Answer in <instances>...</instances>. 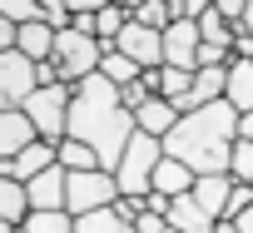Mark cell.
Segmentation results:
<instances>
[{"mask_svg": "<svg viewBox=\"0 0 253 233\" xmlns=\"http://www.w3.org/2000/svg\"><path fill=\"white\" fill-rule=\"evenodd\" d=\"M134 114L119 104V89L104 79V75H89L84 84H75V99H70V134L65 139H80L99 154V169L114 174L124 149L134 139Z\"/></svg>", "mask_w": 253, "mask_h": 233, "instance_id": "6da1fadb", "label": "cell"}, {"mask_svg": "<svg viewBox=\"0 0 253 233\" xmlns=\"http://www.w3.org/2000/svg\"><path fill=\"white\" fill-rule=\"evenodd\" d=\"M233 144H238V109L228 99H218V104L184 114L164 139V154L179 159L194 179H209V174H228Z\"/></svg>", "mask_w": 253, "mask_h": 233, "instance_id": "7a4b0ae2", "label": "cell"}, {"mask_svg": "<svg viewBox=\"0 0 253 233\" xmlns=\"http://www.w3.org/2000/svg\"><path fill=\"white\" fill-rule=\"evenodd\" d=\"M99 60H104V45L94 40V35H80V30H60L55 35V55H50V65H55V79L60 84H84L89 75H99Z\"/></svg>", "mask_w": 253, "mask_h": 233, "instance_id": "3957f363", "label": "cell"}, {"mask_svg": "<svg viewBox=\"0 0 253 233\" xmlns=\"http://www.w3.org/2000/svg\"><path fill=\"white\" fill-rule=\"evenodd\" d=\"M70 99H75V89L70 84H40L30 99H25V119H30V129H35V139H45V144H60L65 134H70Z\"/></svg>", "mask_w": 253, "mask_h": 233, "instance_id": "277c9868", "label": "cell"}, {"mask_svg": "<svg viewBox=\"0 0 253 233\" xmlns=\"http://www.w3.org/2000/svg\"><path fill=\"white\" fill-rule=\"evenodd\" d=\"M159 159H164V139L134 134V139H129V149H124V159H119V169H114L119 194H124V198H144V194H149V184H154Z\"/></svg>", "mask_w": 253, "mask_h": 233, "instance_id": "5b68a950", "label": "cell"}, {"mask_svg": "<svg viewBox=\"0 0 253 233\" xmlns=\"http://www.w3.org/2000/svg\"><path fill=\"white\" fill-rule=\"evenodd\" d=\"M114 198H119V184L104 169H89V174H70L65 179V213L70 218H89L99 208H114Z\"/></svg>", "mask_w": 253, "mask_h": 233, "instance_id": "8992f818", "label": "cell"}, {"mask_svg": "<svg viewBox=\"0 0 253 233\" xmlns=\"http://www.w3.org/2000/svg\"><path fill=\"white\" fill-rule=\"evenodd\" d=\"M35 89H40V75H35V65H30L20 50L0 55V114L25 109V99H30Z\"/></svg>", "mask_w": 253, "mask_h": 233, "instance_id": "52a82bcc", "label": "cell"}, {"mask_svg": "<svg viewBox=\"0 0 253 233\" xmlns=\"http://www.w3.org/2000/svg\"><path fill=\"white\" fill-rule=\"evenodd\" d=\"M114 50H119L124 60H134L139 70H159V65H164V35L149 30V25H139V20L124 25V35L114 40Z\"/></svg>", "mask_w": 253, "mask_h": 233, "instance_id": "ba28073f", "label": "cell"}, {"mask_svg": "<svg viewBox=\"0 0 253 233\" xmlns=\"http://www.w3.org/2000/svg\"><path fill=\"white\" fill-rule=\"evenodd\" d=\"M199 45H204L199 25H194V20H174V25L164 30V65H174V70H199Z\"/></svg>", "mask_w": 253, "mask_h": 233, "instance_id": "9c48e42d", "label": "cell"}, {"mask_svg": "<svg viewBox=\"0 0 253 233\" xmlns=\"http://www.w3.org/2000/svg\"><path fill=\"white\" fill-rule=\"evenodd\" d=\"M55 149H60V144L35 139V144H30V149H20L15 159H0V179H20V184L40 179L45 169H55V164H60V159H55Z\"/></svg>", "mask_w": 253, "mask_h": 233, "instance_id": "30bf717a", "label": "cell"}, {"mask_svg": "<svg viewBox=\"0 0 253 233\" xmlns=\"http://www.w3.org/2000/svg\"><path fill=\"white\" fill-rule=\"evenodd\" d=\"M65 169L55 164V169H45L40 179H30L25 184V194H30V213H60L65 208Z\"/></svg>", "mask_w": 253, "mask_h": 233, "instance_id": "8fae6325", "label": "cell"}, {"mask_svg": "<svg viewBox=\"0 0 253 233\" xmlns=\"http://www.w3.org/2000/svg\"><path fill=\"white\" fill-rule=\"evenodd\" d=\"M174 124H179V109H174L169 99H159V94H154V99H144V104L134 109V129H139V134H149V139H169V129H174Z\"/></svg>", "mask_w": 253, "mask_h": 233, "instance_id": "7c38bea8", "label": "cell"}, {"mask_svg": "<svg viewBox=\"0 0 253 233\" xmlns=\"http://www.w3.org/2000/svg\"><path fill=\"white\" fill-rule=\"evenodd\" d=\"M228 194H233V179H228V174H209V179H194V203H199V208H204L213 223H223Z\"/></svg>", "mask_w": 253, "mask_h": 233, "instance_id": "4fadbf2b", "label": "cell"}, {"mask_svg": "<svg viewBox=\"0 0 253 233\" xmlns=\"http://www.w3.org/2000/svg\"><path fill=\"white\" fill-rule=\"evenodd\" d=\"M149 194H164V198H184V194H194V174L179 164V159H159V169H154V184H149Z\"/></svg>", "mask_w": 253, "mask_h": 233, "instance_id": "5bb4252c", "label": "cell"}, {"mask_svg": "<svg viewBox=\"0 0 253 233\" xmlns=\"http://www.w3.org/2000/svg\"><path fill=\"white\" fill-rule=\"evenodd\" d=\"M164 218H169V228H179V233H213V228H218V223L194 203V194L169 198V213H164Z\"/></svg>", "mask_w": 253, "mask_h": 233, "instance_id": "9a60e30c", "label": "cell"}, {"mask_svg": "<svg viewBox=\"0 0 253 233\" xmlns=\"http://www.w3.org/2000/svg\"><path fill=\"white\" fill-rule=\"evenodd\" d=\"M223 99H228L238 114H253V60H228V84H223Z\"/></svg>", "mask_w": 253, "mask_h": 233, "instance_id": "2e32d148", "label": "cell"}, {"mask_svg": "<svg viewBox=\"0 0 253 233\" xmlns=\"http://www.w3.org/2000/svg\"><path fill=\"white\" fill-rule=\"evenodd\" d=\"M35 144V129H30V119L20 109H10V114H0V159H15L20 149H30Z\"/></svg>", "mask_w": 253, "mask_h": 233, "instance_id": "e0dca14e", "label": "cell"}, {"mask_svg": "<svg viewBox=\"0 0 253 233\" xmlns=\"http://www.w3.org/2000/svg\"><path fill=\"white\" fill-rule=\"evenodd\" d=\"M15 50H20L30 65H45V60L55 55V30H50L45 20H35V25H20V35H15Z\"/></svg>", "mask_w": 253, "mask_h": 233, "instance_id": "ac0fdd59", "label": "cell"}, {"mask_svg": "<svg viewBox=\"0 0 253 233\" xmlns=\"http://www.w3.org/2000/svg\"><path fill=\"white\" fill-rule=\"evenodd\" d=\"M25 218H30V194H25V184H20V179H0V223L20 228Z\"/></svg>", "mask_w": 253, "mask_h": 233, "instance_id": "d6986e66", "label": "cell"}, {"mask_svg": "<svg viewBox=\"0 0 253 233\" xmlns=\"http://www.w3.org/2000/svg\"><path fill=\"white\" fill-rule=\"evenodd\" d=\"M55 159H60L65 174H89V169H99V154H94L89 144H80V139H60Z\"/></svg>", "mask_w": 253, "mask_h": 233, "instance_id": "ffe728a7", "label": "cell"}, {"mask_svg": "<svg viewBox=\"0 0 253 233\" xmlns=\"http://www.w3.org/2000/svg\"><path fill=\"white\" fill-rule=\"evenodd\" d=\"M199 35H204V45H213V50H228V55H233V40H238V30H233V25H228V20H223L213 5H209V15L199 20Z\"/></svg>", "mask_w": 253, "mask_h": 233, "instance_id": "44dd1931", "label": "cell"}, {"mask_svg": "<svg viewBox=\"0 0 253 233\" xmlns=\"http://www.w3.org/2000/svg\"><path fill=\"white\" fill-rule=\"evenodd\" d=\"M99 75H104V79H109L114 89H124V84H134V79H139L144 70H139L134 60H124L119 50H104V60H99Z\"/></svg>", "mask_w": 253, "mask_h": 233, "instance_id": "7402d4cb", "label": "cell"}, {"mask_svg": "<svg viewBox=\"0 0 253 233\" xmlns=\"http://www.w3.org/2000/svg\"><path fill=\"white\" fill-rule=\"evenodd\" d=\"M75 233H134V223H124L114 208H99L89 218H75Z\"/></svg>", "mask_w": 253, "mask_h": 233, "instance_id": "603a6c76", "label": "cell"}, {"mask_svg": "<svg viewBox=\"0 0 253 233\" xmlns=\"http://www.w3.org/2000/svg\"><path fill=\"white\" fill-rule=\"evenodd\" d=\"M189 89H194V70H174V65H164V70H159V99L179 104Z\"/></svg>", "mask_w": 253, "mask_h": 233, "instance_id": "cb8c5ba5", "label": "cell"}, {"mask_svg": "<svg viewBox=\"0 0 253 233\" xmlns=\"http://www.w3.org/2000/svg\"><path fill=\"white\" fill-rule=\"evenodd\" d=\"M129 10V20H139V25H149V30H169V0H139V5H124Z\"/></svg>", "mask_w": 253, "mask_h": 233, "instance_id": "d4e9b609", "label": "cell"}, {"mask_svg": "<svg viewBox=\"0 0 253 233\" xmlns=\"http://www.w3.org/2000/svg\"><path fill=\"white\" fill-rule=\"evenodd\" d=\"M0 15H5L15 30L35 25V20H45V0H0Z\"/></svg>", "mask_w": 253, "mask_h": 233, "instance_id": "484cf974", "label": "cell"}, {"mask_svg": "<svg viewBox=\"0 0 253 233\" xmlns=\"http://www.w3.org/2000/svg\"><path fill=\"white\" fill-rule=\"evenodd\" d=\"M20 233H75V218L60 208V213H30L20 223Z\"/></svg>", "mask_w": 253, "mask_h": 233, "instance_id": "4316f807", "label": "cell"}, {"mask_svg": "<svg viewBox=\"0 0 253 233\" xmlns=\"http://www.w3.org/2000/svg\"><path fill=\"white\" fill-rule=\"evenodd\" d=\"M228 179H233V184H253V144H248V139H238V144H233Z\"/></svg>", "mask_w": 253, "mask_h": 233, "instance_id": "83f0119b", "label": "cell"}, {"mask_svg": "<svg viewBox=\"0 0 253 233\" xmlns=\"http://www.w3.org/2000/svg\"><path fill=\"white\" fill-rule=\"evenodd\" d=\"M248 208H253V184H233V194H228V208H223V223L243 218Z\"/></svg>", "mask_w": 253, "mask_h": 233, "instance_id": "f1b7e54d", "label": "cell"}, {"mask_svg": "<svg viewBox=\"0 0 253 233\" xmlns=\"http://www.w3.org/2000/svg\"><path fill=\"white\" fill-rule=\"evenodd\" d=\"M45 25L60 35V30H70V5L65 0H45Z\"/></svg>", "mask_w": 253, "mask_h": 233, "instance_id": "f546056e", "label": "cell"}, {"mask_svg": "<svg viewBox=\"0 0 253 233\" xmlns=\"http://www.w3.org/2000/svg\"><path fill=\"white\" fill-rule=\"evenodd\" d=\"M144 99H154V94H149V89H144L139 79H134V84H124V89H119V104H124V109H129V114H134V109H139Z\"/></svg>", "mask_w": 253, "mask_h": 233, "instance_id": "4dcf8cb0", "label": "cell"}, {"mask_svg": "<svg viewBox=\"0 0 253 233\" xmlns=\"http://www.w3.org/2000/svg\"><path fill=\"white\" fill-rule=\"evenodd\" d=\"M213 10H218V15H223V20H228V25L238 30V25H243V10H248V0H218Z\"/></svg>", "mask_w": 253, "mask_h": 233, "instance_id": "1f68e13d", "label": "cell"}, {"mask_svg": "<svg viewBox=\"0 0 253 233\" xmlns=\"http://www.w3.org/2000/svg\"><path fill=\"white\" fill-rule=\"evenodd\" d=\"M114 213H119L124 223H134V218L144 213V198H124V194H119V198H114Z\"/></svg>", "mask_w": 253, "mask_h": 233, "instance_id": "d6a6232c", "label": "cell"}, {"mask_svg": "<svg viewBox=\"0 0 253 233\" xmlns=\"http://www.w3.org/2000/svg\"><path fill=\"white\" fill-rule=\"evenodd\" d=\"M169 228V218H159V213H139L134 218V233H164Z\"/></svg>", "mask_w": 253, "mask_h": 233, "instance_id": "836d02e7", "label": "cell"}, {"mask_svg": "<svg viewBox=\"0 0 253 233\" xmlns=\"http://www.w3.org/2000/svg\"><path fill=\"white\" fill-rule=\"evenodd\" d=\"M15 35H20V30H15L5 15H0V55H10V50H15Z\"/></svg>", "mask_w": 253, "mask_h": 233, "instance_id": "e575fe53", "label": "cell"}, {"mask_svg": "<svg viewBox=\"0 0 253 233\" xmlns=\"http://www.w3.org/2000/svg\"><path fill=\"white\" fill-rule=\"evenodd\" d=\"M159 70H164V65H159ZM159 70H144V75H139V84H144L149 94H159Z\"/></svg>", "mask_w": 253, "mask_h": 233, "instance_id": "d590c367", "label": "cell"}, {"mask_svg": "<svg viewBox=\"0 0 253 233\" xmlns=\"http://www.w3.org/2000/svg\"><path fill=\"white\" fill-rule=\"evenodd\" d=\"M238 139L253 144V114H238Z\"/></svg>", "mask_w": 253, "mask_h": 233, "instance_id": "8d00e7d4", "label": "cell"}, {"mask_svg": "<svg viewBox=\"0 0 253 233\" xmlns=\"http://www.w3.org/2000/svg\"><path fill=\"white\" fill-rule=\"evenodd\" d=\"M233 228H238V233H253V208H248L243 218H233Z\"/></svg>", "mask_w": 253, "mask_h": 233, "instance_id": "74e56055", "label": "cell"}, {"mask_svg": "<svg viewBox=\"0 0 253 233\" xmlns=\"http://www.w3.org/2000/svg\"><path fill=\"white\" fill-rule=\"evenodd\" d=\"M243 35H253V0H248V10H243Z\"/></svg>", "mask_w": 253, "mask_h": 233, "instance_id": "f35d334b", "label": "cell"}, {"mask_svg": "<svg viewBox=\"0 0 253 233\" xmlns=\"http://www.w3.org/2000/svg\"><path fill=\"white\" fill-rule=\"evenodd\" d=\"M213 233H238V228H233V223H218V228H213Z\"/></svg>", "mask_w": 253, "mask_h": 233, "instance_id": "ab89813d", "label": "cell"}, {"mask_svg": "<svg viewBox=\"0 0 253 233\" xmlns=\"http://www.w3.org/2000/svg\"><path fill=\"white\" fill-rule=\"evenodd\" d=\"M0 233H15V228H10V223H0Z\"/></svg>", "mask_w": 253, "mask_h": 233, "instance_id": "60d3db41", "label": "cell"}, {"mask_svg": "<svg viewBox=\"0 0 253 233\" xmlns=\"http://www.w3.org/2000/svg\"><path fill=\"white\" fill-rule=\"evenodd\" d=\"M164 233H179V228H164Z\"/></svg>", "mask_w": 253, "mask_h": 233, "instance_id": "b9f144b4", "label": "cell"}]
</instances>
